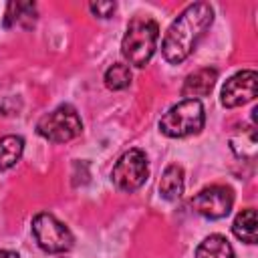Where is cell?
<instances>
[{
    "instance_id": "12",
    "label": "cell",
    "mask_w": 258,
    "mask_h": 258,
    "mask_svg": "<svg viewBox=\"0 0 258 258\" xmlns=\"http://www.w3.org/2000/svg\"><path fill=\"white\" fill-rule=\"evenodd\" d=\"M34 18H36V6L32 2H10L6 6V16H4V26L10 28V26H16V24H22V26H32L34 24Z\"/></svg>"
},
{
    "instance_id": "9",
    "label": "cell",
    "mask_w": 258,
    "mask_h": 258,
    "mask_svg": "<svg viewBox=\"0 0 258 258\" xmlns=\"http://www.w3.org/2000/svg\"><path fill=\"white\" fill-rule=\"evenodd\" d=\"M218 81V71L216 69H200L191 75L185 77L183 87H181V97L185 99H198V97H206L212 93L214 85Z\"/></svg>"
},
{
    "instance_id": "8",
    "label": "cell",
    "mask_w": 258,
    "mask_h": 258,
    "mask_svg": "<svg viewBox=\"0 0 258 258\" xmlns=\"http://www.w3.org/2000/svg\"><path fill=\"white\" fill-rule=\"evenodd\" d=\"M256 71H240L230 77L222 87V105L228 109L242 107L256 99Z\"/></svg>"
},
{
    "instance_id": "15",
    "label": "cell",
    "mask_w": 258,
    "mask_h": 258,
    "mask_svg": "<svg viewBox=\"0 0 258 258\" xmlns=\"http://www.w3.org/2000/svg\"><path fill=\"white\" fill-rule=\"evenodd\" d=\"M232 141L234 143L240 141V145H232V149H234V153L238 157L254 159V155H256V131L252 127H242V131L238 135H234Z\"/></svg>"
},
{
    "instance_id": "13",
    "label": "cell",
    "mask_w": 258,
    "mask_h": 258,
    "mask_svg": "<svg viewBox=\"0 0 258 258\" xmlns=\"http://www.w3.org/2000/svg\"><path fill=\"white\" fill-rule=\"evenodd\" d=\"M24 151V139L20 135H4L0 139V171L10 169L20 161Z\"/></svg>"
},
{
    "instance_id": "5",
    "label": "cell",
    "mask_w": 258,
    "mask_h": 258,
    "mask_svg": "<svg viewBox=\"0 0 258 258\" xmlns=\"http://www.w3.org/2000/svg\"><path fill=\"white\" fill-rule=\"evenodd\" d=\"M32 236L36 240V244L50 254H58V252H67L73 248V234L71 230L58 222L52 214H36L32 218Z\"/></svg>"
},
{
    "instance_id": "2",
    "label": "cell",
    "mask_w": 258,
    "mask_h": 258,
    "mask_svg": "<svg viewBox=\"0 0 258 258\" xmlns=\"http://www.w3.org/2000/svg\"><path fill=\"white\" fill-rule=\"evenodd\" d=\"M157 38H159V26L155 20L151 18L131 20L121 40V52L125 60L133 67L143 69L151 60L157 48Z\"/></svg>"
},
{
    "instance_id": "6",
    "label": "cell",
    "mask_w": 258,
    "mask_h": 258,
    "mask_svg": "<svg viewBox=\"0 0 258 258\" xmlns=\"http://www.w3.org/2000/svg\"><path fill=\"white\" fill-rule=\"evenodd\" d=\"M149 175V167H147V157L141 149H129L125 151L119 161L115 163L113 171H111V179L113 183L121 189V191H135L139 189Z\"/></svg>"
},
{
    "instance_id": "10",
    "label": "cell",
    "mask_w": 258,
    "mask_h": 258,
    "mask_svg": "<svg viewBox=\"0 0 258 258\" xmlns=\"http://www.w3.org/2000/svg\"><path fill=\"white\" fill-rule=\"evenodd\" d=\"M183 169L177 165V163H171L165 167L163 175H161V181H159V194L161 198L169 200V202H175L181 198L183 194Z\"/></svg>"
},
{
    "instance_id": "4",
    "label": "cell",
    "mask_w": 258,
    "mask_h": 258,
    "mask_svg": "<svg viewBox=\"0 0 258 258\" xmlns=\"http://www.w3.org/2000/svg\"><path fill=\"white\" fill-rule=\"evenodd\" d=\"M83 131V121L73 105H60L54 111L40 117L36 123V133L52 143H64L79 137Z\"/></svg>"
},
{
    "instance_id": "7",
    "label": "cell",
    "mask_w": 258,
    "mask_h": 258,
    "mask_svg": "<svg viewBox=\"0 0 258 258\" xmlns=\"http://www.w3.org/2000/svg\"><path fill=\"white\" fill-rule=\"evenodd\" d=\"M191 208L196 214L208 218V220H220L226 218L234 206V194L226 185H210L198 191L191 198Z\"/></svg>"
},
{
    "instance_id": "17",
    "label": "cell",
    "mask_w": 258,
    "mask_h": 258,
    "mask_svg": "<svg viewBox=\"0 0 258 258\" xmlns=\"http://www.w3.org/2000/svg\"><path fill=\"white\" fill-rule=\"evenodd\" d=\"M89 8H91V12L97 14L99 18H111L117 6H115V2H93Z\"/></svg>"
},
{
    "instance_id": "11",
    "label": "cell",
    "mask_w": 258,
    "mask_h": 258,
    "mask_svg": "<svg viewBox=\"0 0 258 258\" xmlns=\"http://www.w3.org/2000/svg\"><path fill=\"white\" fill-rule=\"evenodd\" d=\"M196 258H234V248L222 234H212L200 242Z\"/></svg>"
},
{
    "instance_id": "18",
    "label": "cell",
    "mask_w": 258,
    "mask_h": 258,
    "mask_svg": "<svg viewBox=\"0 0 258 258\" xmlns=\"http://www.w3.org/2000/svg\"><path fill=\"white\" fill-rule=\"evenodd\" d=\"M0 258H20V256L14 250H0Z\"/></svg>"
},
{
    "instance_id": "16",
    "label": "cell",
    "mask_w": 258,
    "mask_h": 258,
    "mask_svg": "<svg viewBox=\"0 0 258 258\" xmlns=\"http://www.w3.org/2000/svg\"><path fill=\"white\" fill-rule=\"evenodd\" d=\"M129 83H131V69H129V64L115 62L113 67H109V69L105 71V85H107L111 91L127 89Z\"/></svg>"
},
{
    "instance_id": "3",
    "label": "cell",
    "mask_w": 258,
    "mask_h": 258,
    "mask_svg": "<svg viewBox=\"0 0 258 258\" xmlns=\"http://www.w3.org/2000/svg\"><path fill=\"white\" fill-rule=\"evenodd\" d=\"M204 123H206L204 105L198 99H183L163 113V117L159 119V131L167 137L179 139L200 133Z\"/></svg>"
},
{
    "instance_id": "1",
    "label": "cell",
    "mask_w": 258,
    "mask_h": 258,
    "mask_svg": "<svg viewBox=\"0 0 258 258\" xmlns=\"http://www.w3.org/2000/svg\"><path fill=\"white\" fill-rule=\"evenodd\" d=\"M214 22V10L208 2H194L179 12L163 36L161 52L171 64L183 62Z\"/></svg>"
},
{
    "instance_id": "14",
    "label": "cell",
    "mask_w": 258,
    "mask_h": 258,
    "mask_svg": "<svg viewBox=\"0 0 258 258\" xmlns=\"http://www.w3.org/2000/svg\"><path fill=\"white\" fill-rule=\"evenodd\" d=\"M256 210L248 208V210H242L236 218H234V224H232V232L238 240L246 242V244H256Z\"/></svg>"
}]
</instances>
